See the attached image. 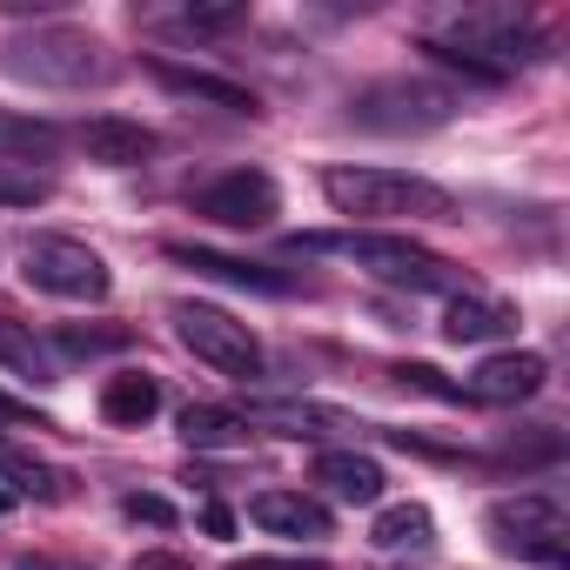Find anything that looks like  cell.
<instances>
[{
	"label": "cell",
	"instance_id": "cell-16",
	"mask_svg": "<svg viewBox=\"0 0 570 570\" xmlns=\"http://www.w3.org/2000/svg\"><path fill=\"white\" fill-rule=\"evenodd\" d=\"M316 483L343 503H383V463L356 456V450H323L316 456Z\"/></svg>",
	"mask_w": 570,
	"mask_h": 570
},
{
	"label": "cell",
	"instance_id": "cell-9",
	"mask_svg": "<svg viewBox=\"0 0 570 570\" xmlns=\"http://www.w3.org/2000/svg\"><path fill=\"white\" fill-rule=\"evenodd\" d=\"M275 208H282V195L262 168H228L195 188V215H208L222 228H262V222H275Z\"/></svg>",
	"mask_w": 570,
	"mask_h": 570
},
{
	"label": "cell",
	"instance_id": "cell-11",
	"mask_svg": "<svg viewBox=\"0 0 570 570\" xmlns=\"http://www.w3.org/2000/svg\"><path fill=\"white\" fill-rule=\"evenodd\" d=\"M248 517H255V530H268L282 543H316V537H330V510L316 497H303V490H262L248 503Z\"/></svg>",
	"mask_w": 570,
	"mask_h": 570
},
{
	"label": "cell",
	"instance_id": "cell-19",
	"mask_svg": "<svg viewBox=\"0 0 570 570\" xmlns=\"http://www.w3.org/2000/svg\"><path fill=\"white\" fill-rule=\"evenodd\" d=\"M510 330H517V316L503 303H483V296H450V309H443V336L450 343H497Z\"/></svg>",
	"mask_w": 570,
	"mask_h": 570
},
{
	"label": "cell",
	"instance_id": "cell-12",
	"mask_svg": "<svg viewBox=\"0 0 570 570\" xmlns=\"http://www.w3.org/2000/svg\"><path fill=\"white\" fill-rule=\"evenodd\" d=\"M242 423L248 430H275V436H289V443H330L336 430H356L330 403H255V410H242Z\"/></svg>",
	"mask_w": 570,
	"mask_h": 570
},
{
	"label": "cell",
	"instance_id": "cell-13",
	"mask_svg": "<svg viewBox=\"0 0 570 570\" xmlns=\"http://www.w3.org/2000/svg\"><path fill=\"white\" fill-rule=\"evenodd\" d=\"M148 68H155V81H161L168 95H181V101H208V108H228V115H262V101H255L242 81H222V75H208V68H181V61H168V55H155Z\"/></svg>",
	"mask_w": 570,
	"mask_h": 570
},
{
	"label": "cell",
	"instance_id": "cell-28",
	"mask_svg": "<svg viewBox=\"0 0 570 570\" xmlns=\"http://www.w3.org/2000/svg\"><path fill=\"white\" fill-rule=\"evenodd\" d=\"M135 570H195V563H181V557H168V550H148V557H135Z\"/></svg>",
	"mask_w": 570,
	"mask_h": 570
},
{
	"label": "cell",
	"instance_id": "cell-18",
	"mask_svg": "<svg viewBox=\"0 0 570 570\" xmlns=\"http://www.w3.org/2000/svg\"><path fill=\"white\" fill-rule=\"evenodd\" d=\"M155 410H161V383H155L148 370H121V376H108V390H101V416H108V423L141 430Z\"/></svg>",
	"mask_w": 570,
	"mask_h": 570
},
{
	"label": "cell",
	"instance_id": "cell-15",
	"mask_svg": "<svg viewBox=\"0 0 570 570\" xmlns=\"http://www.w3.org/2000/svg\"><path fill=\"white\" fill-rule=\"evenodd\" d=\"M81 148H88V161H101V168H141V161L155 155V135H148L141 121H128V115H95V121L81 128Z\"/></svg>",
	"mask_w": 570,
	"mask_h": 570
},
{
	"label": "cell",
	"instance_id": "cell-31",
	"mask_svg": "<svg viewBox=\"0 0 570 570\" xmlns=\"http://www.w3.org/2000/svg\"><path fill=\"white\" fill-rule=\"evenodd\" d=\"M14 570H55V563H48V557H21Z\"/></svg>",
	"mask_w": 570,
	"mask_h": 570
},
{
	"label": "cell",
	"instance_id": "cell-25",
	"mask_svg": "<svg viewBox=\"0 0 570 570\" xmlns=\"http://www.w3.org/2000/svg\"><path fill=\"white\" fill-rule=\"evenodd\" d=\"M128 330H61V350L68 356H95V350H121Z\"/></svg>",
	"mask_w": 570,
	"mask_h": 570
},
{
	"label": "cell",
	"instance_id": "cell-24",
	"mask_svg": "<svg viewBox=\"0 0 570 570\" xmlns=\"http://www.w3.org/2000/svg\"><path fill=\"white\" fill-rule=\"evenodd\" d=\"M242 21H248V8H188L181 14L188 35H222V28H242Z\"/></svg>",
	"mask_w": 570,
	"mask_h": 570
},
{
	"label": "cell",
	"instance_id": "cell-21",
	"mask_svg": "<svg viewBox=\"0 0 570 570\" xmlns=\"http://www.w3.org/2000/svg\"><path fill=\"white\" fill-rule=\"evenodd\" d=\"M181 443H188V450H242V443H248V423H242L235 410L188 403V410H181Z\"/></svg>",
	"mask_w": 570,
	"mask_h": 570
},
{
	"label": "cell",
	"instance_id": "cell-14",
	"mask_svg": "<svg viewBox=\"0 0 570 570\" xmlns=\"http://www.w3.org/2000/svg\"><path fill=\"white\" fill-rule=\"evenodd\" d=\"M0 370L35 383V390H55L61 383V356L48 336H35V323H14V316H0Z\"/></svg>",
	"mask_w": 570,
	"mask_h": 570
},
{
	"label": "cell",
	"instance_id": "cell-20",
	"mask_svg": "<svg viewBox=\"0 0 570 570\" xmlns=\"http://www.w3.org/2000/svg\"><path fill=\"white\" fill-rule=\"evenodd\" d=\"M430 537H436V523H430L423 503H383L376 523H370V543L390 550V557H403V550H430Z\"/></svg>",
	"mask_w": 570,
	"mask_h": 570
},
{
	"label": "cell",
	"instance_id": "cell-26",
	"mask_svg": "<svg viewBox=\"0 0 570 570\" xmlns=\"http://www.w3.org/2000/svg\"><path fill=\"white\" fill-rule=\"evenodd\" d=\"M121 517H135V523H155V530H168V523H175V503H168V497H141V490H135V497H121Z\"/></svg>",
	"mask_w": 570,
	"mask_h": 570
},
{
	"label": "cell",
	"instance_id": "cell-29",
	"mask_svg": "<svg viewBox=\"0 0 570 570\" xmlns=\"http://www.w3.org/2000/svg\"><path fill=\"white\" fill-rule=\"evenodd\" d=\"M202 523H208V530H215V537H228V530H235V517H228V510H222V503H202Z\"/></svg>",
	"mask_w": 570,
	"mask_h": 570
},
{
	"label": "cell",
	"instance_id": "cell-7",
	"mask_svg": "<svg viewBox=\"0 0 570 570\" xmlns=\"http://www.w3.org/2000/svg\"><path fill=\"white\" fill-rule=\"evenodd\" d=\"M490 530H497L503 550H517V557H530L543 570L570 563V517H563V503L550 490H517V497L490 503Z\"/></svg>",
	"mask_w": 570,
	"mask_h": 570
},
{
	"label": "cell",
	"instance_id": "cell-8",
	"mask_svg": "<svg viewBox=\"0 0 570 570\" xmlns=\"http://www.w3.org/2000/svg\"><path fill=\"white\" fill-rule=\"evenodd\" d=\"M350 115H356V128H376V135H430V128H443L456 115V95L436 88V81L396 75V81H370L350 101Z\"/></svg>",
	"mask_w": 570,
	"mask_h": 570
},
{
	"label": "cell",
	"instance_id": "cell-17",
	"mask_svg": "<svg viewBox=\"0 0 570 570\" xmlns=\"http://www.w3.org/2000/svg\"><path fill=\"white\" fill-rule=\"evenodd\" d=\"M181 268H202V275H215V282H235V289H262V296H289L296 282L289 275H275V268H262V262H235V255H215V248H168Z\"/></svg>",
	"mask_w": 570,
	"mask_h": 570
},
{
	"label": "cell",
	"instance_id": "cell-30",
	"mask_svg": "<svg viewBox=\"0 0 570 570\" xmlns=\"http://www.w3.org/2000/svg\"><path fill=\"white\" fill-rule=\"evenodd\" d=\"M235 570H323V563H303V557H289V563H275V557H262V563H235Z\"/></svg>",
	"mask_w": 570,
	"mask_h": 570
},
{
	"label": "cell",
	"instance_id": "cell-1",
	"mask_svg": "<svg viewBox=\"0 0 570 570\" xmlns=\"http://www.w3.org/2000/svg\"><path fill=\"white\" fill-rule=\"evenodd\" d=\"M423 55H436L443 68H463L470 81H510L517 68L537 61V28L523 8H463L443 28L423 35Z\"/></svg>",
	"mask_w": 570,
	"mask_h": 570
},
{
	"label": "cell",
	"instance_id": "cell-10",
	"mask_svg": "<svg viewBox=\"0 0 570 570\" xmlns=\"http://www.w3.org/2000/svg\"><path fill=\"white\" fill-rule=\"evenodd\" d=\"M543 376H550V363L537 356V350H503V356H483L476 370H470V383H463V396L470 403H530L537 390H543Z\"/></svg>",
	"mask_w": 570,
	"mask_h": 570
},
{
	"label": "cell",
	"instance_id": "cell-5",
	"mask_svg": "<svg viewBox=\"0 0 570 570\" xmlns=\"http://www.w3.org/2000/svg\"><path fill=\"white\" fill-rule=\"evenodd\" d=\"M21 275L41 296H61V303H101L115 289L108 262L88 242H75V235H28L21 242Z\"/></svg>",
	"mask_w": 570,
	"mask_h": 570
},
{
	"label": "cell",
	"instance_id": "cell-4",
	"mask_svg": "<svg viewBox=\"0 0 570 570\" xmlns=\"http://www.w3.org/2000/svg\"><path fill=\"white\" fill-rule=\"evenodd\" d=\"M0 75H14V81H28V88H101L108 75H115V61H108V48L95 41V35H81V28H55V21H41V28H28V35H8L0 41Z\"/></svg>",
	"mask_w": 570,
	"mask_h": 570
},
{
	"label": "cell",
	"instance_id": "cell-23",
	"mask_svg": "<svg viewBox=\"0 0 570 570\" xmlns=\"http://www.w3.org/2000/svg\"><path fill=\"white\" fill-rule=\"evenodd\" d=\"M48 195H55V181H48L41 168L0 161V208H35V202H48Z\"/></svg>",
	"mask_w": 570,
	"mask_h": 570
},
{
	"label": "cell",
	"instance_id": "cell-22",
	"mask_svg": "<svg viewBox=\"0 0 570 570\" xmlns=\"http://www.w3.org/2000/svg\"><path fill=\"white\" fill-rule=\"evenodd\" d=\"M0 476H8L14 497H41V503L61 497V470L41 463V456H28V450H0Z\"/></svg>",
	"mask_w": 570,
	"mask_h": 570
},
{
	"label": "cell",
	"instance_id": "cell-27",
	"mask_svg": "<svg viewBox=\"0 0 570 570\" xmlns=\"http://www.w3.org/2000/svg\"><path fill=\"white\" fill-rule=\"evenodd\" d=\"M14 423H35V430H48L28 403H14V396H0V430H14Z\"/></svg>",
	"mask_w": 570,
	"mask_h": 570
},
{
	"label": "cell",
	"instance_id": "cell-6",
	"mask_svg": "<svg viewBox=\"0 0 570 570\" xmlns=\"http://www.w3.org/2000/svg\"><path fill=\"white\" fill-rule=\"evenodd\" d=\"M175 336L195 363H208L215 376H235V383H255L262 376V343L242 316L215 309V303H175Z\"/></svg>",
	"mask_w": 570,
	"mask_h": 570
},
{
	"label": "cell",
	"instance_id": "cell-3",
	"mask_svg": "<svg viewBox=\"0 0 570 570\" xmlns=\"http://www.w3.org/2000/svg\"><path fill=\"white\" fill-rule=\"evenodd\" d=\"M296 248L309 255H343L356 268H370L376 282H390V289H436V296H470V282L456 262L430 255L423 242L396 235V228H350V235H296Z\"/></svg>",
	"mask_w": 570,
	"mask_h": 570
},
{
	"label": "cell",
	"instance_id": "cell-2",
	"mask_svg": "<svg viewBox=\"0 0 570 570\" xmlns=\"http://www.w3.org/2000/svg\"><path fill=\"white\" fill-rule=\"evenodd\" d=\"M323 195L336 215L363 222V228H396V222H450L456 215V195L430 175H410V168H330L323 175Z\"/></svg>",
	"mask_w": 570,
	"mask_h": 570
}]
</instances>
